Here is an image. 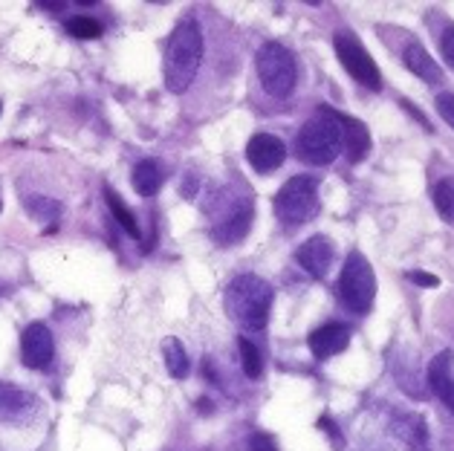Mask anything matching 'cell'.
I'll list each match as a JSON object with an SVG mask.
<instances>
[{"label":"cell","mask_w":454,"mask_h":451,"mask_svg":"<svg viewBox=\"0 0 454 451\" xmlns=\"http://www.w3.org/2000/svg\"><path fill=\"white\" fill-rule=\"evenodd\" d=\"M105 200H107V208H110V214H114V220L116 223L125 229V232L130 235V237H139V226H137V217H134V212L125 206V200L114 191V189H105Z\"/></svg>","instance_id":"cell-19"},{"label":"cell","mask_w":454,"mask_h":451,"mask_svg":"<svg viewBox=\"0 0 454 451\" xmlns=\"http://www.w3.org/2000/svg\"><path fill=\"white\" fill-rule=\"evenodd\" d=\"M336 122L341 128V151L348 153L350 162H362L364 157H368L371 151V130L364 122H359V119L353 116H345L336 110Z\"/></svg>","instance_id":"cell-11"},{"label":"cell","mask_w":454,"mask_h":451,"mask_svg":"<svg viewBox=\"0 0 454 451\" xmlns=\"http://www.w3.org/2000/svg\"><path fill=\"white\" fill-rule=\"evenodd\" d=\"M295 258L313 278H325L330 263H333V244H330L325 235H313L298 246Z\"/></svg>","instance_id":"cell-12"},{"label":"cell","mask_w":454,"mask_h":451,"mask_svg":"<svg viewBox=\"0 0 454 451\" xmlns=\"http://www.w3.org/2000/svg\"><path fill=\"white\" fill-rule=\"evenodd\" d=\"M295 151L307 165H330L341 153V128L336 122V110L318 107V113L298 130Z\"/></svg>","instance_id":"cell-3"},{"label":"cell","mask_w":454,"mask_h":451,"mask_svg":"<svg viewBox=\"0 0 454 451\" xmlns=\"http://www.w3.org/2000/svg\"><path fill=\"white\" fill-rule=\"evenodd\" d=\"M254 70L263 84V90L275 98H286L295 90L298 82V67H295V55L281 47V43H263L254 55Z\"/></svg>","instance_id":"cell-5"},{"label":"cell","mask_w":454,"mask_h":451,"mask_svg":"<svg viewBox=\"0 0 454 451\" xmlns=\"http://www.w3.org/2000/svg\"><path fill=\"white\" fill-rule=\"evenodd\" d=\"M130 180H134V191L139 197H153L162 185V171L153 159H142L134 168V177Z\"/></svg>","instance_id":"cell-18"},{"label":"cell","mask_w":454,"mask_h":451,"mask_svg":"<svg viewBox=\"0 0 454 451\" xmlns=\"http://www.w3.org/2000/svg\"><path fill=\"white\" fill-rule=\"evenodd\" d=\"M67 32H70L73 38L90 41V38H98V35H102V24H98L96 18L79 15V18H70V20H67Z\"/></svg>","instance_id":"cell-23"},{"label":"cell","mask_w":454,"mask_h":451,"mask_svg":"<svg viewBox=\"0 0 454 451\" xmlns=\"http://www.w3.org/2000/svg\"><path fill=\"white\" fill-rule=\"evenodd\" d=\"M403 61H405V67L417 75V79H423L428 84H440L442 82V70L437 67V61L431 58L423 43H417V41L408 43L405 52H403Z\"/></svg>","instance_id":"cell-17"},{"label":"cell","mask_w":454,"mask_h":451,"mask_svg":"<svg viewBox=\"0 0 454 451\" xmlns=\"http://www.w3.org/2000/svg\"><path fill=\"white\" fill-rule=\"evenodd\" d=\"M162 354H165V365H168L171 377L174 379H185L188 377V354H185V347L176 342V338H165Z\"/></svg>","instance_id":"cell-20"},{"label":"cell","mask_w":454,"mask_h":451,"mask_svg":"<svg viewBox=\"0 0 454 451\" xmlns=\"http://www.w3.org/2000/svg\"><path fill=\"white\" fill-rule=\"evenodd\" d=\"M408 281L411 284H417V287H440V278L437 275H431V272H419V269H414V272H408Z\"/></svg>","instance_id":"cell-27"},{"label":"cell","mask_w":454,"mask_h":451,"mask_svg":"<svg viewBox=\"0 0 454 451\" xmlns=\"http://www.w3.org/2000/svg\"><path fill=\"white\" fill-rule=\"evenodd\" d=\"M451 362H454L451 350H440V354L428 362V385H431V391H434L437 397L451 408V414H454V377H451Z\"/></svg>","instance_id":"cell-15"},{"label":"cell","mask_w":454,"mask_h":451,"mask_svg":"<svg viewBox=\"0 0 454 451\" xmlns=\"http://www.w3.org/2000/svg\"><path fill=\"white\" fill-rule=\"evenodd\" d=\"M38 402L18 385H0V423H27Z\"/></svg>","instance_id":"cell-14"},{"label":"cell","mask_w":454,"mask_h":451,"mask_svg":"<svg viewBox=\"0 0 454 451\" xmlns=\"http://www.w3.org/2000/svg\"><path fill=\"white\" fill-rule=\"evenodd\" d=\"M220 203H223V212L215 217L212 235H215V240L220 246H231V244H238V240H243L249 235L254 208H252L249 197L243 200V197L223 194V197H220Z\"/></svg>","instance_id":"cell-7"},{"label":"cell","mask_w":454,"mask_h":451,"mask_svg":"<svg viewBox=\"0 0 454 451\" xmlns=\"http://www.w3.org/2000/svg\"><path fill=\"white\" fill-rule=\"evenodd\" d=\"M333 47H336V55H339V61H341V67H345L353 75V79H356L362 87H368V90H380V87H382L380 67H376V61L371 58V52L364 50L356 38H353V35H336Z\"/></svg>","instance_id":"cell-8"},{"label":"cell","mask_w":454,"mask_h":451,"mask_svg":"<svg viewBox=\"0 0 454 451\" xmlns=\"http://www.w3.org/2000/svg\"><path fill=\"white\" fill-rule=\"evenodd\" d=\"M0 110H4V107H0Z\"/></svg>","instance_id":"cell-32"},{"label":"cell","mask_w":454,"mask_h":451,"mask_svg":"<svg viewBox=\"0 0 454 451\" xmlns=\"http://www.w3.org/2000/svg\"><path fill=\"white\" fill-rule=\"evenodd\" d=\"M307 345L316 359H333L350 345V330L345 324H325L309 333Z\"/></svg>","instance_id":"cell-13"},{"label":"cell","mask_w":454,"mask_h":451,"mask_svg":"<svg viewBox=\"0 0 454 451\" xmlns=\"http://www.w3.org/2000/svg\"><path fill=\"white\" fill-rule=\"evenodd\" d=\"M434 206H437V214L454 226V185H451V180H440L434 185Z\"/></svg>","instance_id":"cell-22"},{"label":"cell","mask_w":454,"mask_h":451,"mask_svg":"<svg viewBox=\"0 0 454 451\" xmlns=\"http://www.w3.org/2000/svg\"><path fill=\"white\" fill-rule=\"evenodd\" d=\"M394 432L411 451H428V425L419 414H414V411L396 414Z\"/></svg>","instance_id":"cell-16"},{"label":"cell","mask_w":454,"mask_h":451,"mask_svg":"<svg viewBox=\"0 0 454 451\" xmlns=\"http://www.w3.org/2000/svg\"><path fill=\"white\" fill-rule=\"evenodd\" d=\"M55 356V338L47 324H29L20 336V359L27 368H47Z\"/></svg>","instance_id":"cell-10"},{"label":"cell","mask_w":454,"mask_h":451,"mask_svg":"<svg viewBox=\"0 0 454 451\" xmlns=\"http://www.w3.org/2000/svg\"><path fill=\"white\" fill-rule=\"evenodd\" d=\"M203 61V29L194 18H185L171 32L165 47V87L171 93H185L197 79Z\"/></svg>","instance_id":"cell-1"},{"label":"cell","mask_w":454,"mask_h":451,"mask_svg":"<svg viewBox=\"0 0 454 451\" xmlns=\"http://www.w3.org/2000/svg\"><path fill=\"white\" fill-rule=\"evenodd\" d=\"M0 208H4V203H0Z\"/></svg>","instance_id":"cell-31"},{"label":"cell","mask_w":454,"mask_h":451,"mask_svg":"<svg viewBox=\"0 0 454 451\" xmlns=\"http://www.w3.org/2000/svg\"><path fill=\"white\" fill-rule=\"evenodd\" d=\"M434 105H437V113L442 116V122L454 128V93H440Z\"/></svg>","instance_id":"cell-25"},{"label":"cell","mask_w":454,"mask_h":451,"mask_svg":"<svg viewBox=\"0 0 454 451\" xmlns=\"http://www.w3.org/2000/svg\"><path fill=\"white\" fill-rule=\"evenodd\" d=\"M29 212L35 214L38 220H52V217H59L61 206L55 203V200H43V197H35V200H29Z\"/></svg>","instance_id":"cell-24"},{"label":"cell","mask_w":454,"mask_h":451,"mask_svg":"<svg viewBox=\"0 0 454 451\" xmlns=\"http://www.w3.org/2000/svg\"><path fill=\"white\" fill-rule=\"evenodd\" d=\"M339 299L341 307L356 315L371 313L373 299H376V275L368 258L362 252H350L345 258V267L339 275Z\"/></svg>","instance_id":"cell-4"},{"label":"cell","mask_w":454,"mask_h":451,"mask_svg":"<svg viewBox=\"0 0 454 451\" xmlns=\"http://www.w3.org/2000/svg\"><path fill=\"white\" fill-rule=\"evenodd\" d=\"M238 350H240V365H243V373H247L249 379H261L263 373V359H261V350L254 347V342L249 338H238Z\"/></svg>","instance_id":"cell-21"},{"label":"cell","mask_w":454,"mask_h":451,"mask_svg":"<svg viewBox=\"0 0 454 451\" xmlns=\"http://www.w3.org/2000/svg\"><path fill=\"white\" fill-rule=\"evenodd\" d=\"M400 105H403V107L408 110V113H411V116H414V119H417V122H419V125H423L426 130H431V122H428V119H426L423 113H419V110H417V107H414L411 102H405V98H403V102H400Z\"/></svg>","instance_id":"cell-30"},{"label":"cell","mask_w":454,"mask_h":451,"mask_svg":"<svg viewBox=\"0 0 454 451\" xmlns=\"http://www.w3.org/2000/svg\"><path fill=\"white\" fill-rule=\"evenodd\" d=\"M247 159L258 174H272L284 165L286 145L272 134H254L247 145Z\"/></svg>","instance_id":"cell-9"},{"label":"cell","mask_w":454,"mask_h":451,"mask_svg":"<svg viewBox=\"0 0 454 451\" xmlns=\"http://www.w3.org/2000/svg\"><path fill=\"white\" fill-rule=\"evenodd\" d=\"M272 299H275V292L270 284L252 272L238 275V278L229 284V292H226V304H229L231 318L247 330L267 327Z\"/></svg>","instance_id":"cell-2"},{"label":"cell","mask_w":454,"mask_h":451,"mask_svg":"<svg viewBox=\"0 0 454 451\" xmlns=\"http://www.w3.org/2000/svg\"><path fill=\"white\" fill-rule=\"evenodd\" d=\"M318 428H325V432L330 434V439H333V446H341V432L333 425V420H330V416H321V420H318Z\"/></svg>","instance_id":"cell-29"},{"label":"cell","mask_w":454,"mask_h":451,"mask_svg":"<svg viewBox=\"0 0 454 451\" xmlns=\"http://www.w3.org/2000/svg\"><path fill=\"white\" fill-rule=\"evenodd\" d=\"M249 451H278V443H275L270 434H252Z\"/></svg>","instance_id":"cell-28"},{"label":"cell","mask_w":454,"mask_h":451,"mask_svg":"<svg viewBox=\"0 0 454 451\" xmlns=\"http://www.w3.org/2000/svg\"><path fill=\"white\" fill-rule=\"evenodd\" d=\"M440 52L442 58H446V64L454 70V27H446L440 35Z\"/></svg>","instance_id":"cell-26"},{"label":"cell","mask_w":454,"mask_h":451,"mask_svg":"<svg viewBox=\"0 0 454 451\" xmlns=\"http://www.w3.org/2000/svg\"><path fill=\"white\" fill-rule=\"evenodd\" d=\"M275 214L284 226L309 223L318 214V185L313 177H293L286 180L275 194Z\"/></svg>","instance_id":"cell-6"}]
</instances>
